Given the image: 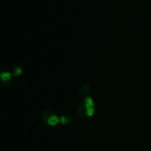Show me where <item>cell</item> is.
Masks as SVG:
<instances>
[{
	"label": "cell",
	"instance_id": "cell-4",
	"mask_svg": "<svg viewBox=\"0 0 151 151\" xmlns=\"http://www.w3.org/2000/svg\"><path fill=\"white\" fill-rule=\"evenodd\" d=\"M22 73V68L21 67H16L14 68V71H13V74L15 76V77H18Z\"/></svg>",
	"mask_w": 151,
	"mask_h": 151
},
{
	"label": "cell",
	"instance_id": "cell-3",
	"mask_svg": "<svg viewBox=\"0 0 151 151\" xmlns=\"http://www.w3.org/2000/svg\"><path fill=\"white\" fill-rule=\"evenodd\" d=\"M59 122H60V118H58L56 116H51L47 119L48 124H50V125H52V126L56 125Z\"/></svg>",
	"mask_w": 151,
	"mask_h": 151
},
{
	"label": "cell",
	"instance_id": "cell-1",
	"mask_svg": "<svg viewBox=\"0 0 151 151\" xmlns=\"http://www.w3.org/2000/svg\"><path fill=\"white\" fill-rule=\"evenodd\" d=\"M86 108H87V114L88 116H93V113H94V107H93V100L90 98V97H87L86 99Z\"/></svg>",
	"mask_w": 151,
	"mask_h": 151
},
{
	"label": "cell",
	"instance_id": "cell-2",
	"mask_svg": "<svg viewBox=\"0 0 151 151\" xmlns=\"http://www.w3.org/2000/svg\"><path fill=\"white\" fill-rule=\"evenodd\" d=\"M0 80H1L2 82H11L12 80V75L10 72L8 71H5V72H1L0 73Z\"/></svg>",
	"mask_w": 151,
	"mask_h": 151
},
{
	"label": "cell",
	"instance_id": "cell-5",
	"mask_svg": "<svg viewBox=\"0 0 151 151\" xmlns=\"http://www.w3.org/2000/svg\"><path fill=\"white\" fill-rule=\"evenodd\" d=\"M60 122L61 124H67L68 119H67V117H65V116H61V117L60 118Z\"/></svg>",
	"mask_w": 151,
	"mask_h": 151
}]
</instances>
